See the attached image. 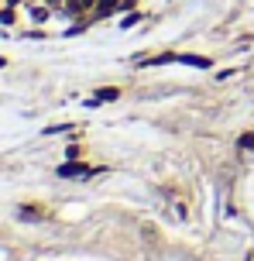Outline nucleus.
<instances>
[{"label": "nucleus", "mask_w": 254, "mask_h": 261, "mask_svg": "<svg viewBox=\"0 0 254 261\" xmlns=\"http://www.w3.org/2000/svg\"><path fill=\"white\" fill-rule=\"evenodd\" d=\"M59 175L62 179H82V175H90V169L79 162H66V165H59Z\"/></svg>", "instance_id": "nucleus-1"}, {"label": "nucleus", "mask_w": 254, "mask_h": 261, "mask_svg": "<svg viewBox=\"0 0 254 261\" xmlns=\"http://www.w3.org/2000/svg\"><path fill=\"white\" fill-rule=\"evenodd\" d=\"M117 7H121V0H96V7H93V11L100 14V17H107V14H114Z\"/></svg>", "instance_id": "nucleus-2"}, {"label": "nucleus", "mask_w": 254, "mask_h": 261, "mask_svg": "<svg viewBox=\"0 0 254 261\" xmlns=\"http://www.w3.org/2000/svg\"><path fill=\"white\" fill-rule=\"evenodd\" d=\"M117 96H121L117 86H103V90L96 93V100H100V103H110V100H117Z\"/></svg>", "instance_id": "nucleus-3"}, {"label": "nucleus", "mask_w": 254, "mask_h": 261, "mask_svg": "<svg viewBox=\"0 0 254 261\" xmlns=\"http://www.w3.org/2000/svg\"><path fill=\"white\" fill-rule=\"evenodd\" d=\"M179 62L196 65V69H206V65H210V59H203V55H179Z\"/></svg>", "instance_id": "nucleus-4"}, {"label": "nucleus", "mask_w": 254, "mask_h": 261, "mask_svg": "<svg viewBox=\"0 0 254 261\" xmlns=\"http://www.w3.org/2000/svg\"><path fill=\"white\" fill-rule=\"evenodd\" d=\"M31 17H35V21H45V17H48V7H35Z\"/></svg>", "instance_id": "nucleus-5"}, {"label": "nucleus", "mask_w": 254, "mask_h": 261, "mask_svg": "<svg viewBox=\"0 0 254 261\" xmlns=\"http://www.w3.org/2000/svg\"><path fill=\"white\" fill-rule=\"evenodd\" d=\"M14 21V11H7V7H4V11H0V24H11Z\"/></svg>", "instance_id": "nucleus-6"}, {"label": "nucleus", "mask_w": 254, "mask_h": 261, "mask_svg": "<svg viewBox=\"0 0 254 261\" xmlns=\"http://www.w3.org/2000/svg\"><path fill=\"white\" fill-rule=\"evenodd\" d=\"M137 21H141V14H131V17H124V28H134Z\"/></svg>", "instance_id": "nucleus-7"}, {"label": "nucleus", "mask_w": 254, "mask_h": 261, "mask_svg": "<svg viewBox=\"0 0 254 261\" xmlns=\"http://www.w3.org/2000/svg\"><path fill=\"white\" fill-rule=\"evenodd\" d=\"M241 148H254V134H244V138H241Z\"/></svg>", "instance_id": "nucleus-8"}, {"label": "nucleus", "mask_w": 254, "mask_h": 261, "mask_svg": "<svg viewBox=\"0 0 254 261\" xmlns=\"http://www.w3.org/2000/svg\"><path fill=\"white\" fill-rule=\"evenodd\" d=\"M48 4H52V7H66V0H48Z\"/></svg>", "instance_id": "nucleus-9"}]
</instances>
